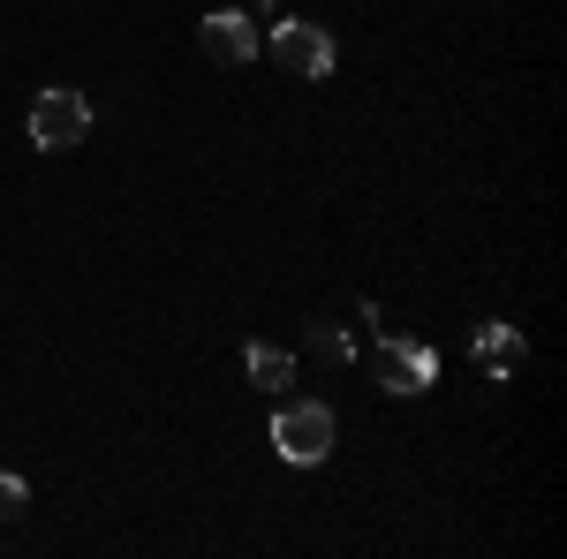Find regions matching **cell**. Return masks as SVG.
<instances>
[{"mask_svg": "<svg viewBox=\"0 0 567 559\" xmlns=\"http://www.w3.org/2000/svg\"><path fill=\"white\" fill-rule=\"evenodd\" d=\"M333 446H341V424H333L326 401H280V416H272V454H280L288 469H318Z\"/></svg>", "mask_w": 567, "mask_h": 559, "instance_id": "cell-1", "label": "cell"}, {"mask_svg": "<svg viewBox=\"0 0 567 559\" xmlns=\"http://www.w3.org/2000/svg\"><path fill=\"white\" fill-rule=\"evenodd\" d=\"M23 130H31L39 152H76L91 136V99L69 91V84H45L39 99H31V114H23Z\"/></svg>", "mask_w": 567, "mask_h": 559, "instance_id": "cell-2", "label": "cell"}, {"mask_svg": "<svg viewBox=\"0 0 567 559\" xmlns=\"http://www.w3.org/2000/svg\"><path fill=\"white\" fill-rule=\"evenodd\" d=\"M371 379L386 393H432L439 386V355L424 341H401V325H393L386 341H379V355H371Z\"/></svg>", "mask_w": 567, "mask_h": 559, "instance_id": "cell-3", "label": "cell"}, {"mask_svg": "<svg viewBox=\"0 0 567 559\" xmlns=\"http://www.w3.org/2000/svg\"><path fill=\"white\" fill-rule=\"evenodd\" d=\"M272 61H280V69H296L303 84H326L341 53H333V39H326L318 23H272Z\"/></svg>", "mask_w": 567, "mask_h": 559, "instance_id": "cell-4", "label": "cell"}, {"mask_svg": "<svg viewBox=\"0 0 567 559\" xmlns=\"http://www.w3.org/2000/svg\"><path fill=\"white\" fill-rule=\"evenodd\" d=\"M197 45L227 61V69H243V61H258V23L243 15V8H213L205 23H197Z\"/></svg>", "mask_w": 567, "mask_h": 559, "instance_id": "cell-5", "label": "cell"}, {"mask_svg": "<svg viewBox=\"0 0 567 559\" xmlns=\"http://www.w3.org/2000/svg\"><path fill=\"white\" fill-rule=\"evenodd\" d=\"M477 371L484 379H515V371H523V325H499V318H492L477 333Z\"/></svg>", "mask_w": 567, "mask_h": 559, "instance_id": "cell-6", "label": "cell"}, {"mask_svg": "<svg viewBox=\"0 0 567 559\" xmlns=\"http://www.w3.org/2000/svg\"><path fill=\"white\" fill-rule=\"evenodd\" d=\"M243 371H250V386H265V393L296 386V355H280L272 341H258V348H250V355H243Z\"/></svg>", "mask_w": 567, "mask_h": 559, "instance_id": "cell-7", "label": "cell"}, {"mask_svg": "<svg viewBox=\"0 0 567 559\" xmlns=\"http://www.w3.org/2000/svg\"><path fill=\"white\" fill-rule=\"evenodd\" d=\"M310 355H318V363H349L355 348H349L341 325H326V318H318V325H310Z\"/></svg>", "mask_w": 567, "mask_h": 559, "instance_id": "cell-8", "label": "cell"}, {"mask_svg": "<svg viewBox=\"0 0 567 559\" xmlns=\"http://www.w3.org/2000/svg\"><path fill=\"white\" fill-rule=\"evenodd\" d=\"M23 507H31V484L23 476H0V521H16Z\"/></svg>", "mask_w": 567, "mask_h": 559, "instance_id": "cell-9", "label": "cell"}, {"mask_svg": "<svg viewBox=\"0 0 567 559\" xmlns=\"http://www.w3.org/2000/svg\"><path fill=\"white\" fill-rule=\"evenodd\" d=\"M243 8H250V15H272V0H243Z\"/></svg>", "mask_w": 567, "mask_h": 559, "instance_id": "cell-10", "label": "cell"}]
</instances>
